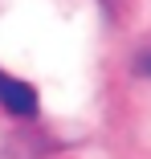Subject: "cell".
<instances>
[{
  "instance_id": "1",
  "label": "cell",
  "mask_w": 151,
  "mask_h": 159,
  "mask_svg": "<svg viewBox=\"0 0 151 159\" xmlns=\"http://www.w3.org/2000/svg\"><path fill=\"white\" fill-rule=\"evenodd\" d=\"M0 106L8 114H16V118H33L37 114V90L25 86L21 78H8L0 70Z\"/></svg>"
}]
</instances>
